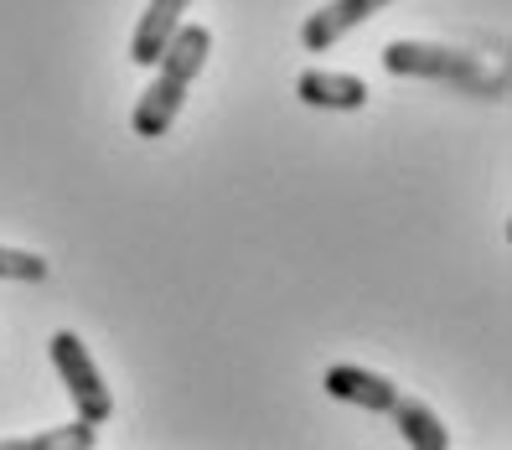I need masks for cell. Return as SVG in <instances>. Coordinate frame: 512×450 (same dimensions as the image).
<instances>
[{
  "instance_id": "obj_1",
  "label": "cell",
  "mask_w": 512,
  "mask_h": 450,
  "mask_svg": "<svg viewBox=\"0 0 512 450\" xmlns=\"http://www.w3.org/2000/svg\"><path fill=\"white\" fill-rule=\"evenodd\" d=\"M207 57H213V32L207 26H176L171 42L161 47V57L150 63L156 78H150V88L135 99V114H130V130L140 140H161L176 125V114L187 104V88L207 68Z\"/></svg>"
},
{
  "instance_id": "obj_2",
  "label": "cell",
  "mask_w": 512,
  "mask_h": 450,
  "mask_svg": "<svg viewBox=\"0 0 512 450\" xmlns=\"http://www.w3.org/2000/svg\"><path fill=\"white\" fill-rule=\"evenodd\" d=\"M383 68L394 73V78L456 83V88H471V94H487V99H497L502 88H507L502 73H487L471 52L445 47V42H388V47H383Z\"/></svg>"
},
{
  "instance_id": "obj_3",
  "label": "cell",
  "mask_w": 512,
  "mask_h": 450,
  "mask_svg": "<svg viewBox=\"0 0 512 450\" xmlns=\"http://www.w3.org/2000/svg\"><path fill=\"white\" fill-rule=\"evenodd\" d=\"M47 352H52V368H57V378H63L68 399L78 404V419H88V425H109L114 419V394H109L99 363L88 357L83 337L78 332H57L47 342Z\"/></svg>"
},
{
  "instance_id": "obj_4",
  "label": "cell",
  "mask_w": 512,
  "mask_h": 450,
  "mask_svg": "<svg viewBox=\"0 0 512 450\" xmlns=\"http://www.w3.org/2000/svg\"><path fill=\"white\" fill-rule=\"evenodd\" d=\"M388 6V0H326V6L316 16H306V26H300V47L306 52H326L331 42H342L347 32H357L368 16H378Z\"/></svg>"
},
{
  "instance_id": "obj_5",
  "label": "cell",
  "mask_w": 512,
  "mask_h": 450,
  "mask_svg": "<svg viewBox=\"0 0 512 450\" xmlns=\"http://www.w3.org/2000/svg\"><path fill=\"white\" fill-rule=\"evenodd\" d=\"M321 388L331 399H342V404H357V409H373V414H388L399 399V388L388 383L383 373H368V368H357V363H337V368H326Z\"/></svg>"
},
{
  "instance_id": "obj_6",
  "label": "cell",
  "mask_w": 512,
  "mask_h": 450,
  "mask_svg": "<svg viewBox=\"0 0 512 450\" xmlns=\"http://www.w3.org/2000/svg\"><path fill=\"white\" fill-rule=\"evenodd\" d=\"M295 94H300V104H311V109H337V114H352V109H363V104H368V83L357 78V73L311 68V73H300Z\"/></svg>"
},
{
  "instance_id": "obj_7",
  "label": "cell",
  "mask_w": 512,
  "mask_h": 450,
  "mask_svg": "<svg viewBox=\"0 0 512 450\" xmlns=\"http://www.w3.org/2000/svg\"><path fill=\"white\" fill-rule=\"evenodd\" d=\"M192 6V0H150L145 16L135 21V37H130V63L150 68L161 57V47L171 42V32L182 26V11Z\"/></svg>"
},
{
  "instance_id": "obj_8",
  "label": "cell",
  "mask_w": 512,
  "mask_h": 450,
  "mask_svg": "<svg viewBox=\"0 0 512 450\" xmlns=\"http://www.w3.org/2000/svg\"><path fill=\"white\" fill-rule=\"evenodd\" d=\"M388 414H394L399 435H404L414 450H445V445H450V430L440 425V414H435L430 404H419V399H404V394H399Z\"/></svg>"
},
{
  "instance_id": "obj_9",
  "label": "cell",
  "mask_w": 512,
  "mask_h": 450,
  "mask_svg": "<svg viewBox=\"0 0 512 450\" xmlns=\"http://www.w3.org/2000/svg\"><path fill=\"white\" fill-rule=\"evenodd\" d=\"M94 430L88 419H78V425H57V430H42L32 440H0V450H88L94 445Z\"/></svg>"
},
{
  "instance_id": "obj_10",
  "label": "cell",
  "mask_w": 512,
  "mask_h": 450,
  "mask_svg": "<svg viewBox=\"0 0 512 450\" xmlns=\"http://www.w3.org/2000/svg\"><path fill=\"white\" fill-rule=\"evenodd\" d=\"M52 275V264L32 249H0V280H21V285H42Z\"/></svg>"
}]
</instances>
